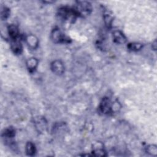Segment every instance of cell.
<instances>
[{
  "label": "cell",
  "mask_w": 157,
  "mask_h": 157,
  "mask_svg": "<svg viewBox=\"0 0 157 157\" xmlns=\"http://www.w3.org/2000/svg\"><path fill=\"white\" fill-rule=\"evenodd\" d=\"M77 16L82 17L89 15L91 12V6L87 1H77L75 6L73 8Z\"/></svg>",
  "instance_id": "6da1fadb"
},
{
  "label": "cell",
  "mask_w": 157,
  "mask_h": 157,
  "mask_svg": "<svg viewBox=\"0 0 157 157\" xmlns=\"http://www.w3.org/2000/svg\"><path fill=\"white\" fill-rule=\"evenodd\" d=\"M58 16L64 21L73 23L77 15L74 9L61 7L58 10Z\"/></svg>",
  "instance_id": "7a4b0ae2"
},
{
  "label": "cell",
  "mask_w": 157,
  "mask_h": 157,
  "mask_svg": "<svg viewBox=\"0 0 157 157\" xmlns=\"http://www.w3.org/2000/svg\"><path fill=\"white\" fill-rule=\"evenodd\" d=\"M51 37L52 40L55 43H66L69 42V38L67 37L58 28L53 29L51 34Z\"/></svg>",
  "instance_id": "3957f363"
},
{
  "label": "cell",
  "mask_w": 157,
  "mask_h": 157,
  "mask_svg": "<svg viewBox=\"0 0 157 157\" xmlns=\"http://www.w3.org/2000/svg\"><path fill=\"white\" fill-rule=\"evenodd\" d=\"M99 110L105 115H110L113 112L112 104L109 98H104L99 105Z\"/></svg>",
  "instance_id": "277c9868"
},
{
  "label": "cell",
  "mask_w": 157,
  "mask_h": 157,
  "mask_svg": "<svg viewBox=\"0 0 157 157\" xmlns=\"http://www.w3.org/2000/svg\"><path fill=\"white\" fill-rule=\"evenodd\" d=\"M34 124L36 129L39 132H44L47 127V124L45 119L40 116H38L34 118Z\"/></svg>",
  "instance_id": "5b68a950"
},
{
  "label": "cell",
  "mask_w": 157,
  "mask_h": 157,
  "mask_svg": "<svg viewBox=\"0 0 157 157\" xmlns=\"http://www.w3.org/2000/svg\"><path fill=\"white\" fill-rule=\"evenodd\" d=\"M51 69L55 74L57 75H61L64 72V66L63 63L59 60L53 61L51 63Z\"/></svg>",
  "instance_id": "8992f818"
},
{
  "label": "cell",
  "mask_w": 157,
  "mask_h": 157,
  "mask_svg": "<svg viewBox=\"0 0 157 157\" xmlns=\"http://www.w3.org/2000/svg\"><path fill=\"white\" fill-rule=\"evenodd\" d=\"M112 36L114 42L118 44H123L126 42V37L120 31H114L112 33Z\"/></svg>",
  "instance_id": "52a82bcc"
},
{
  "label": "cell",
  "mask_w": 157,
  "mask_h": 157,
  "mask_svg": "<svg viewBox=\"0 0 157 157\" xmlns=\"http://www.w3.org/2000/svg\"><path fill=\"white\" fill-rule=\"evenodd\" d=\"M10 47L13 52L16 55H19L21 53L22 51V45L21 42L18 39L11 40Z\"/></svg>",
  "instance_id": "ba28073f"
},
{
  "label": "cell",
  "mask_w": 157,
  "mask_h": 157,
  "mask_svg": "<svg viewBox=\"0 0 157 157\" xmlns=\"http://www.w3.org/2000/svg\"><path fill=\"white\" fill-rule=\"evenodd\" d=\"M26 42L28 47L32 49H36L39 44V40L36 36L30 34L26 37Z\"/></svg>",
  "instance_id": "9c48e42d"
},
{
  "label": "cell",
  "mask_w": 157,
  "mask_h": 157,
  "mask_svg": "<svg viewBox=\"0 0 157 157\" xmlns=\"http://www.w3.org/2000/svg\"><path fill=\"white\" fill-rule=\"evenodd\" d=\"M92 153L93 155L97 156H105L107 155L105 151L102 147V144L100 142H98L95 144V145L93 147Z\"/></svg>",
  "instance_id": "30bf717a"
},
{
  "label": "cell",
  "mask_w": 157,
  "mask_h": 157,
  "mask_svg": "<svg viewBox=\"0 0 157 157\" xmlns=\"http://www.w3.org/2000/svg\"><path fill=\"white\" fill-rule=\"evenodd\" d=\"M8 34L11 40L19 38V31L18 28L14 25H10L7 28Z\"/></svg>",
  "instance_id": "8fae6325"
},
{
  "label": "cell",
  "mask_w": 157,
  "mask_h": 157,
  "mask_svg": "<svg viewBox=\"0 0 157 157\" xmlns=\"http://www.w3.org/2000/svg\"><path fill=\"white\" fill-rule=\"evenodd\" d=\"M38 65V60L36 58H30L26 61V66L30 72L36 70Z\"/></svg>",
  "instance_id": "7c38bea8"
},
{
  "label": "cell",
  "mask_w": 157,
  "mask_h": 157,
  "mask_svg": "<svg viewBox=\"0 0 157 157\" xmlns=\"http://www.w3.org/2000/svg\"><path fill=\"white\" fill-rule=\"evenodd\" d=\"M26 153L29 156H33L36 151L35 145L31 142H28L26 144Z\"/></svg>",
  "instance_id": "4fadbf2b"
},
{
  "label": "cell",
  "mask_w": 157,
  "mask_h": 157,
  "mask_svg": "<svg viewBox=\"0 0 157 157\" xmlns=\"http://www.w3.org/2000/svg\"><path fill=\"white\" fill-rule=\"evenodd\" d=\"M15 129L13 128H11V127H9V128H6V129L4 130L2 134V137H4V138H12L14 137L15 136Z\"/></svg>",
  "instance_id": "5bb4252c"
},
{
  "label": "cell",
  "mask_w": 157,
  "mask_h": 157,
  "mask_svg": "<svg viewBox=\"0 0 157 157\" xmlns=\"http://www.w3.org/2000/svg\"><path fill=\"white\" fill-rule=\"evenodd\" d=\"M146 152L152 156H156L157 155V147L156 145H149L146 147Z\"/></svg>",
  "instance_id": "9a60e30c"
},
{
  "label": "cell",
  "mask_w": 157,
  "mask_h": 157,
  "mask_svg": "<svg viewBox=\"0 0 157 157\" xmlns=\"http://www.w3.org/2000/svg\"><path fill=\"white\" fill-rule=\"evenodd\" d=\"M143 47L142 44L137 42L129 43L128 45V48L131 51H138L140 50Z\"/></svg>",
  "instance_id": "2e32d148"
},
{
  "label": "cell",
  "mask_w": 157,
  "mask_h": 157,
  "mask_svg": "<svg viewBox=\"0 0 157 157\" xmlns=\"http://www.w3.org/2000/svg\"><path fill=\"white\" fill-rule=\"evenodd\" d=\"M10 15V10L9 9L6 7H4L1 9V18L2 20H4L7 19Z\"/></svg>",
  "instance_id": "e0dca14e"
},
{
  "label": "cell",
  "mask_w": 157,
  "mask_h": 157,
  "mask_svg": "<svg viewBox=\"0 0 157 157\" xmlns=\"http://www.w3.org/2000/svg\"><path fill=\"white\" fill-rule=\"evenodd\" d=\"M104 21L106 26L108 27H110L112 25V22L113 20V18L111 16V15H110L109 13H105L104 16Z\"/></svg>",
  "instance_id": "ac0fdd59"
},
{
  "label": "cell",
  "mask_w": 157,
  "mask_h": 157,
  "mask_svg": "<svg viewBox=\"0 0 157 157\" xmlns=\"http://www.w3.org/2000/svg\"><path fill=\"white\" fill-rule=\"evenodd\" d=\"M152 48H153V50H156V40H155L154 42L153 43V44H152Z\"/></svg>",
  "instance_id": "d6986e66"
}]
</instances>
